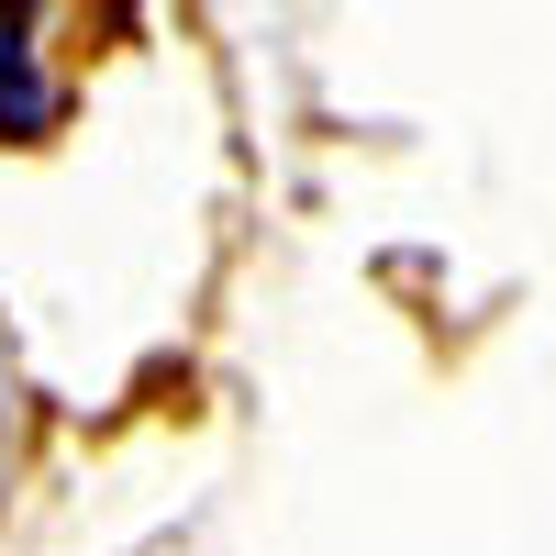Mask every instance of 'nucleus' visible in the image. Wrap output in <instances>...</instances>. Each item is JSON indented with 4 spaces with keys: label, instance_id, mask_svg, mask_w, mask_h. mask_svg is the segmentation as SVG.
Segmentation results:
<instances>
[{
    "label": "nucleus",
    "instance_id": "nucleus-1",
    "mask_svg": "<svg viewBox=\"0 0 556 556\" xmlns=\"http://www.w3.org/2000/svg\"><path fill=\"white\" fill-rule=\"evenodd\" d=\"M23 456H34V401H23V367H12V345H0V523H12Z\"/></svg>",
    "mask_w": 556,
    "mask_h": 556
}]
</instances>
